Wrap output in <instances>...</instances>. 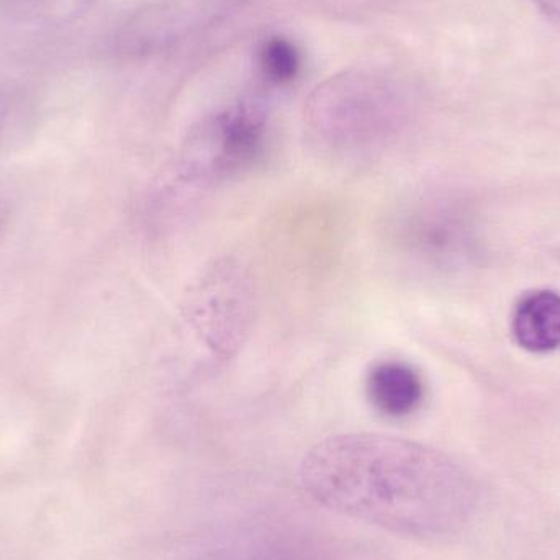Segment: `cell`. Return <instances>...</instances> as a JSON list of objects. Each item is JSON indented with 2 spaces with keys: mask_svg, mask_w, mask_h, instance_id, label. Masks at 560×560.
Listing matches in <instances>:
<instances>
[{
  "mask_svg": "<svg viewBox=\"0 0 560 560\" xmlns=\"http://www.w3.org/2000/svg\"><path fill=\"white\" fill-rule=\"evenodd\" d=\"M13 91L10 82L3 75H0V133L9 121L13 107Z\"/></svg>",
  "mask_w": 560,
  "mask_h": 560,
  "instance_id": "obj_9",
  "label": "cell"
},
{
  "mask_svg": "<svg viewBox=\"0 0 560 560\" xmlns=\"http://www.w3.org/2000/svg\"><path fill=\"white\" fill-rule=\"evenodd\" d=\"M529 2L535 3L549 19L560 23V0H529Z\"/></svg>",
  "mask_w": 560,
  "mask_h": 560,
  "instance_id": "obj_10",
  "label": "cell"
},
{
  "mask_svg": "<svg viewBox=\"0 0 560 560\" xmlns=\"http://www.w3.org/2000/svg\"><path fill=\"white\" fill-rule=\"evenodd\" d=\"M404 117L390 79L349 69L318 85L305 107L306 127L325 150L341 156L374 153L394 137Z\"/></svg>",
  "mask_w": 560,
  "mask_h": 560,
  "instance_id": "obj_2",
  "label": "cell"
},
{
  "mask_svg": "<svg viewBox=\"0 0 560 560\" xmlns=\"http://www.w3.org/2000/svg\"><path fill=\"white\" fill-rule=\"evenodd\" d=\"M513 335L522 348L551 352L560 348V295L536 290L520 300L513 315Z\"/></svg>",
  "mask_w": 560,
  "mask_h": 560,
  "instance_id": "obj_7",
  "label": "cell"
},
{
  "mask_svg": "<svg viewBox=\"0 0 560 560\" xmlns=\"http://www.w3.org/2000/svg\"><path fill=\"white\" fill-rule=\"evenodd\" d=\"M262 560H266V559H262ZM268 560H296V559L295 558H293V559L292 558H285V556H280V558H279V556H275V558L268 559Z\"/></svg>",
  "mask_w": 560,
  "mask_h": 560,
  "instance_id": "obj_11",
  "label": "cell"
},
{
  "mask_svg": "<svg viewBox=\"0 0 560 560\" xmlns=\"http://www.w3.org/2000/svg\"><path fill=\"white\" fill-rule=\"evenodd\" d=\"M249 0H151L135 10L115 33L124 56L166 51L236 15Z\"/></svg>",
  "mask_w": 560,
  "mask_h": 560,
  "instance_id": "obj_4",
  "label": "cell"
},
{
  "mask_svg": "<svg viewBox=\"0 0 560 560\" xmlns=\"http://www.w3.org/2000/svg\"><path fill=\"white\" fill-rule=\"evenodd\" d=\"M303 492L323 509L394 535L436 539L472 518V477L446 454L382 433H345L300 460Z\"/></svg>",
  "mask_w": 560,
  "mask_h": 560,
  "instance_id": "obj_1",
  "label": "cell"
},
{
  "mask_svg": "<svg viewBox=\"0 0 560 560\" xmlns=\"http://www.w3.org/2000/svg\"><path fill=\"white\" fill-rule=\"evenodd\" d=\"M95 0H0V43L38 45L88 20Z\"/></svg>",
  "mask_w": 560,
  "mask_h": 560,
  "instance_id": "obj_5",
  "label": "cell"
},
{
  "mask_svg": "<svg viewBox=\"0 0 560 560\" xmlns=\"http://www.w3.org/2000/svg\"><path fill=\"white\" fill-rule=\"evenodd\" d=\"M365 392L375 410L401 418L418 410L423 401L424 384L410 364L388 359L372 365L365 378Z\"/></svg>",
  "mask_w": 560,
  "mask_h": 560,
  "instance_id": "obj_6",
  "label": "cell"
},
{
  "mask_svg": "<svg viewBox=\"0 0 560 560\" xmlns=\"http://www.w3.org/2000/svg\"><path fill=\"white\" fill-rule=\"evenodd\" d=\"M266 131L265 105L255 98L236 102L192 128L184 144V170L199 179H219L240 173L261 153Z\"/></svg>",
  "mask_w": 560,
  "mask_h": 560,
  "instance_id": "obj_3",
  "label": "cell"
},
{
  "mask_svg": "<svg viewBox=\"0 0 560 560\" xmlns=\"http://www.w3.org/2000/svg\"><path fill=\"white\" fill-rule=\"evenodd\" d=\"M259 71L266 81L275 85H287L295 81L300 72L299 49L283 36H269L258 48Z\"/></svg>",
  "mask_w": 560,
  "mask_h": 560,
  "instance_id": "obj_8",
  "label": "cell"
}]
</instances>
